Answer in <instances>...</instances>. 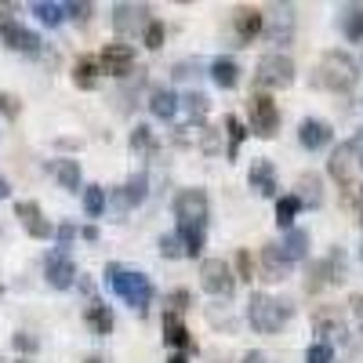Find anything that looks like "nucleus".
<instances>
[{"instance_id":"f257e3e1","label":"nucleus","mask_w":363,"mask_h":363,"mask_svg":"<svg viewBox=\"0 0 363 363\" xmlns=\"http://www.w3.org/2000/svg\"><path fill=\"white\" fill-rule=\"evenodd\" d=\"M106 284H109V291L116 294V298H124L131 309H149V301H153V284L145 280V272H138V269H128V265H116V262H109L106 265Z\"/></svg>"},{"instance_id":"f03ea898","label":"nucleus","mask_w":363,"mask_h":363,"mask_svg":"<svg viewBox=\"0 0 363 363\" xmlns=\"http://www.w3.org/2000/svg\"><path fill=\"white\" fill-rule=\"evenodd\" d=\"M359 77V66L352 62V58L345 51H327L320 62H316V77L313 84L316 87H327V91H349Z\"/></svg>"},{"instance_id":"7ed1b4c3","label":"nucleus","mask_w":363,"mask_h":363,"mask_svg":"<svg viewBox=\"0 0 363 363\" xmlns=\"http://www.w3.org/2000/svg\"><path fill=\"white\" fill-rule=\"evenodd\" d=\"M247 320L258 335H277V330L287 327L291 320V306L284 298H272V294H255L251 306H247Z\"/></svg>"},{"instance_id":"20e7f679","label":"nucleus","mask_w":363,"mask_h":363,"mask_svg":"<svg viewBox=\"0 0 363 363\" xmlns=\"http://www.w3.org/2000/svg\"><path fill=\"white\" fill-rule=\"evenodd\" d=\"M255 84H258V91H280V87H291V84H294V62H291L287 55H265L262 62H258Z\"/></svg>"},{"instance_id":"39448f33","label":"nucleus","mask_w":363,"mask_h":363,"mask_svg":"<svg viewBox=\"0 0 363 363\" xmlns=\"http://www.w3.org/2000/svg\"><path fill=\"white\" fill-rule=\"evenodd\" d=\"M247 116H251V131L262 135V138H277L280 131V109L272 102L265 91H255L247 99Z\"/></svg>"},{"instance_id":"423d86ee","label":"nucleus","mask_w":363,"mask_h":363,"mask_svg":"<svg viewBox=\"0 0 363 363\" xmlns=\"http://www.w3.org/2000/svg\"><path fill=\"white\" fill-rule=\"evenodd\" d=\"M174 215H178V225L203 229L207 225V196H203V189H182L174 196Z\"/></svg>"},{"instance_id":"0eeeda50","label":"nucleus","mask_w":363,"mask_h":363,"mask_svg":"<svg viewBox=\"0 0 363 363\" xmlns=\"http://www.w3.org/2000/svg\"><path fill=\"white\" fill-rule=\"evenodd\" d=\"M200 284H203V291H211V294L229 298V294H233V269H229L222 258H203V262H200Z\"/></svg>"},{"instance_id":"6e6552de","label":"nucleus","mask_w":363,"mask_h":363,"mask_svg":"<svg viewBox=\"0 0 363 363\" xmlns=\"http://www.w3.org/2000/svg\"><path fill=\"white\" fill-rule=\"evenodd\" d=\"M0 44L11 48V51H22V55H37L40 51V37L29 33V29L18 26L15 18H0Z\"/></svg>"},{"instance_id":"1a4fd4ad","label":"nucleus","mask_w":363,"mask_h":363,"mask_svg":"<svg viewBox=\"0 0 363 363\" xmlns=\"http://www.w3.org/2000/svg\"><path fill=\"white\" fill-rule=\"evenodd\" d=\"M44 277H48L51 287L66 291V287H73V280H77V265H73V258H69L66 251H51V255L44 258Z\"/></svg>"},{"instance_id":"9d476101","label":"nucleus","mask_w":363,"mask_h":363,"mask_svg":"<svg viewBox=\"0 0 363 363\" xmlns=\"http://www.w3.org/2000/svg\"><path fill=\"white\" fill-rule=\"evenodd\" d=\"M258 272L265 280H272V284H280V280H287V272H291V262L280 255V244H262V251H258ZM255 272V277H258Z\"/></svg>"},{"instance_id":"9b49d317","label":"nucleus","mask_w":363,"mask_h":363,"mask_svg":"<svg viewBox=\"0 0 363 363\" xmlns=\"http://www.w3.org/2000/svg\"><path fill=\"white\" fill-rule=\"evenodd\" d=\"M99 69H102V73H113V77L135 73V51H131L128 44H109V48H102Z\"/></svg>"},{"instance_id":"f8f14e48","label":"nucleus","mask_w":363,"mask_h":363,"mask_svg":"<svg viewBox=\"0 0 363 363\" xmlns=\"http://www.w3.org/2000/svg\"><path fill=\"white\" fill-rule=\"evenodd\" d=\"M15 215H18V222L26 225L29 236H37V240L55 236V229H51V222L44 218V211H40L37 200H18V203H15Z\"/></svg>"},{"instance_id":"ddd939ff","label":"nucleus","mask_w":363,"mask_h":363,"mask_svg":"<svg viewBox=\"0 0 363 363\" xmlns=\"http://www.w3.org/2000/svg\"><path fill=\"white\" fill-rule=\"evenodd\" d=\"M149 22V8L145 4H116L113 8V29L116 33H138V29H145Z\"/></svg>"},{"instance_id":"4468645a","label":"nucleus","mask_w":363,"mask_h":363,"mask_svg":"<svg viewBox=\"0 0 363 363\" xmlns=\"http://www.w3.org/2000/svg\"><path fill=\"white\" fill-rule=\"evenodd\" d=\"M247 182H251V189L258 196H272V193H277V167H272V160L258 157L251 164V171H247Z\"/></svg>"},{"instance_id":"2eb2a0df","label":"nucleus","mask_w":363,"mask_h":363,"mask_svg":"<svg viewBox=\"0 0 363 363\" xmlns=\"http://www.w3.org/2000/svg\"><path fill=\"white\" fill-rule=\"evenodd\" d=\"M330 135H335V131H330V124H323V120H301V128H298L301 145L313 149V153H316V149H323V145L330 142Z\"/></svg>"},{"instance_id":"dca6fc26","label":"nucleus","mask_w":363,"mask_h":363,"mask_svg":"<svg viewBox=\"0 0 363 363\" xmlns=\"http://www.w3.org/2000/svg\"><path fill=\"white\" fill-rule=\"evenodd\" d=\"M280 255H284L287 262H301V258L309 255V233H306V229H294V225H291V229L284 233Z\"/></svg>"},{"instance_id":"f3484780","label":"nucleus","mask_w":363,"mask_h":363,"mask_svg":"<svg viewBox=\"0 0 363 363\" xmlns=\"http://www.w3.org/2000/svg\"><path fill=\"white\" fill-rule=\"evenodd\" d=\"M352 160H356V153H352L349 142L338 145L335 153H330V178H335L338 186H349V178H352Z\"/></svg>"},{"instance_id":"a211bd4d","label":"nucleus","mask_w":363,"mask_h":363,"mask_svg":"<svg viewBox=\"0 0 363 363\" xmlns=\"http://www.w3.org/2000/svg\"><path fill=\"white\" fill-rule=\"evenodd\" d=\"M236 33L244 37V40H255L265 33V15L255 11V8H244V11H236Z\"/></svg>"},{"instance_id":"6ab92c4d","label":"nucleus","mask_w":363,"mask_h":363,"mask_svg":"<svg viewBox=\"0 0 363 363\" xmlns=\"http://www.w3.org/2000/svg\"><path fill=\"white\" fill-rule=\"evenodd\" d=\"M84 320H87V327L95 330V335H113V309L109 306H102V301H91L87 306V313H84Z\"/></svg>"},{"instance_id":"aec40b11","label":"nucleus","mask_w":363,"mask_h":363,"mask_svg":"<svg viewBox=\"0 0 363 363\" xmlns=\"http://www.w3.org/2000/svg\"><path fill=\"white\" fill-rule=\"evenodd\" d=\"M164 342L171 345V349H186L189 345V330H186V323H182V316L178 313H164Z\"/></svg>"},{"instance_id":"412c9836","label":"nucleus","mask_w":363,"mask_h":363,"mask_svg":"<svg viewBox=\"0 0 363 363\" xmlns=\"http://www.w3.org/2000/svg\"><path fill=\"white\" fill-rule=\"evenodd\" d=\"M211 80H215L218 87H236L240 84V66L233 62V58H215V62H211Z\"/></svg>"},{"instance_id":"4be33fe9","label":"nucleus","mask_w":363,"mask_h":363,"mask_svg":"<svg viewBox=\"0 0 363 363\" xmlns=\"http://www.w3.org/2000/svg\"><path fill=\"white\" fill-rule=\"evenodd\" d=\"M207 109H211V102L203 95H196V91H193V95H186V99H178V113L186 116L189 124H200V120L207 116Z\"/></svg>"},{"instance_id":"5701e85b","label":"nucleus","mask_w":363,"mask_h":363,"mask_svg":"<svg viewBox=\"0 0 363 363\" xmlns=\"http://www.w3.org/2000/svg\"><path fill=\"white\" fill-rule=\"evenodd\" d=\"M306 291L309 294H316V291H323L327 284H335V272H330V265H327V258H320V262H313L309 265V272H306Z\"/></svg>"},{"instance_id":"b1692460","label":"nucleus","mask_w":363,"mask_h":363,"mask_svg":"<svg viewBox=\"0 0 363 363\" xmlns=\"http://www.w3.org/2000/svg\"><path fill=\"white\" fill-rule=\"evenodd\" d=\"M142 196H145V178H142V174H135L124 189H116L113 203H116V207H135V203H142Z\"/></svg>"},{"instance_id":"393cba45","label":"nucleus","mask_w":363,"mask_h":363,"mask_svg":"<svg viewBox=\"0 0 363 363\" xmlns=\"http://www.w3.org/2000/svg\"><path fill=\"white\" fill-rule=\"evenodd\" d=\"M55 178L62 189H80V164L77 160H55Z\"/></svg>"},{"instance_id":"a878e982","label":"nucleus","mask_w":363,"mask_h":363,"mask_svg":"<svg viewBox=\"0 0 363 363\" xmlns=\"http://www.w3.org/2000/svg\"><path fill=\"white\" fill-rule=\"evenodd\" d=\"M131 153L135 157H153L157 153V138H153V131H149L145 124H138L131 131Z\"/></svg>"},{"instance_id":"bb28decb","label":"nucleus","mask_w":363,"mask_h":363,"mask_svg":"<svg viewBox=\"0 0 363 363\" xmlns=\"http://www.w3.org/2000/svg\"><path fill=\"white\" fill-rule=\"evenodd\" d=\"M73 84H77V87H95V84H99V62H95V58H77Z\"/></svg>"},{"instance_id":"cd10ccee","label":"nucleus","mask_w":363,"mask_h":363,"mask_svg":"<svg viewBox=\"0 0 363 363\" xmlns=\"http://www.w3.org/2000/svg\"><path fill=\"white\" fill-rule=\"evenodd\" d=\"M338 26H342V33L349 40H363V8H345Z\"/></svg>"},{"instance_id":"c85d7f7f","label":"nucleus","mask_w":363,"mask_h":363,"mask_svg":"<svg viewBox=\"0 0 363 363\" xmlns=\"http://www.w3.org/2000/svg\"><path fill=\"white\" fill-rule=\"evenodd\" d=\"M301 211V203H298V193H291V196H280L277 200V225L287 233L291 229V222H294V215Z\"/></svg>"},{"instance_id":"c756f323","label":"nucleus","mask_w":363,"mask_h":363,"mask_svg":"<svg viewBox=\"0 0 363 363\" xmlns=\"http://www.w3.org/2000/svg\"><path fill=\"white\" fill-rule=\"evenodd\" d=\"M222 131H225V138H229V157H236L240 153V145H244V138H247V131H244V124L229 113L225 120H222Z\"/></svg>"},{"instance_id":"7c9ffc66","label":"nucleus","mask_w":363,"mask_h":363,"mask_svg":"<svg viewBox=\"0 0 363 363\" xmlns=\"http://www.w3.org/2000/svg\"><path fill=\"white\" fill-rule=\"evenodd\" d=\"M33 15L44 22V26H58L66 18V4H51V0H37L33 4Z\"/></svg>"},{"instance_id":"2f4dec72","label":"nucleus","mask_w":363,"mask_h":363,"mask_svg":"<svg viewBox=\"0 0 363 363\" xmlns=\"http://www.w3.org/2000/svg\"><path fill=\"white\" fill-rule=\"evenodd\" d=\"M178 240H182V247H186V255L196 258L200 247H203V229H196V225H178Z\"/></svg>"},{"instance_id":"473e14b6","label":"nucleus","mask_w":363,"mask_h":363,"mask_svg":"<svg viewBox=\"0 0 363 363\" xmlns=\"http://www.w3.org/2000/svg\"><path fill=\"white\" fill-rule=\"evenodd\" d=\"M149 106H153V113H157L160 120H174V116H178V99L171 95V91H157Z\"/></svg>"},{"instance_id":"72a5a7b5","label":"nucleus","mask_w":363,"mask_h":363,"mask_svg":"<svg viewBox=\"0 0 363 363\" xmlns=\"http://www.w3.org/2000/svg\"><path fill=\"white\" fill-rule=\"evenodd\" d=\"M84 211H87V218H99L102 211H106V193H102V186H87V193H84Z\"/></svg>"},{"instance_id":"f704fd0d","label":"nucleus","mask_w":363,"mask_h":363,"mask_svg":"<svg viewBox=\"0 0 363 363\" xmlns=\"http://www.w3.org/2000/svg\"><path fill=\"white\" fill-rule=\"evenodd\" d=\"M316 335H320V342L323 338H345V327L330 316H316Z\"/></svg>"},{"instance_id":"c9c22d12","label":"nucleus","mask_w":363,"mask_h":363,"mask_svg":"<svg viewBox=\"0 0 363 363\" xmlns=\"http://www.w3.org/2000/svg\"><path fill=\"white\" fill-rule=\"evenodd\" d=\"M142 33H145V48H149V51H157V48H164V37H167V29H164V22H149V26L142 29Z\"/></svg>"},{"instance_id":"e433bc0d","label":"nucleus","mask_w":363,"mask_h":363,"mask_svg":"<svg viewBox=\"0 0 363 363\" xmlns=\"http://www.w3.org/2000/svg\"><path fill=\"white\" fill-rule=\"evenodd\" d=\"M160 255H164V258H186V247H182L178 233H167V236H160Z\"/></svg>"},{"instance_id":"4c0bfd02","label":"nucleus","mask_w":363,"mask_h":363,"mask_svg":"<svg viewBox=\"0 0 363 363\" xmlns=\"http://www.w3.org/2000/svg\"><path fill=\"white\" fill-rule=\"evenodd\" d=\"M301 189H306V193L298 196V203H306V207H320V193H316V174H306V178H301Z\"/></svg>"},{"instance_id":"58836bf2","label":"nucleus","mask_w":363,"mask_h":363,"mask_svg":"<svg viewBox=\"0 0 363 363\" xmlns=\"http://www.w3.org/2000/svg\"><path fill=\"white\" fill-rule=\"evenodd\" d=\"M335 359V349H330V342H316V345H309V352H306V363H330Z\"/></svg>"},{"instance_id":"ea45409f","label":"nucleus","mask_w":363,"mask_h":363,"mask_svg":"<svg viewBox=\"0 0 363 363\" xmlns=\"http://www.w3.org/2000/svg\"><path fill=\"white\" fill-rule=\"evenodd\" d=\"M236 265H240V280H255V258H251V251H240Z\"/></svg>"},{"instance_id":"a19ab883","label":"nucleus","mask_w":363,"mask_h":363,"mask_svg":"<svg viewBox=\"0 0 363 363\" xmlns=\"http://www.w3.org/2000/svg\"><path fill=\"white\" fill-rule=\"evenodd\" d=\"M11 342H15V349H18V352H37V338H33V335H26V330H18V335H15Z\"/></svg>"},{"instance_id":"79ce46f5","label":"nucleus","mask_w":363,"mask_h":363,"mask_svg":"<svg viewBox=\"0 0 363 363\" xmlns=\"http://www.w3.org/2000/svg\"><path fill=\"white\" fill-rule=\"evenodd\" d=\"M171 313H182V309H186L189 306V291H171Z\"/></svg>"},{"instance_id":"37998d69","label":"nucleus","mask_w":363,"mask_h":363,"mask_svg":"<svg viewBox=\"0 0 363 363\" xmlns=\"http://www.w3.org/2000/svg\"><path fill=\"white\" fill-rule=\"evenodd\" d=\"M66 15H73L77 22H87L91 18V4H66Z\"/></svg>"},{"instance_id":"c03bdc74","label":"nucleus","mask_w":363,"mask_h":363,"mask_svg":"<svg viewBox=\"0 0 363 363\" xmlns=\"http://www.w3.org/2000/svg\"><path fill=\"white\" fill-rule=\"evenodd\" d=\"M55 236H58V247H69V240L77 236V229L66 222V225H58V233H55Z\"/></svg>"},{"instance_id":"a18cd8bd","label":"nucleus","mask_w":363,"mask_h":363,"mask_svg":"<svg viewBox=\"0 0 363 363\" xmlns=\"http://www.w3.org/2000/svg\"><path fill=\"white\" fill-rule=\"evenodd\" d=\"M349 309H352V316H356V323H359V330H363V294H352V298H349Z\"/></svg>"},{"instance_id":"49530a36","label":"nucleus","mask_w":363,"mask_h":363,"mask_svg":"<svg viewBox=\"0 0 363 363\" xmlns=\"http://www.w3.org/2000/svg\"><path fill=\"white\" fill-rule=\"evenodd\" d=\"M0 109H4L8 116H18V99L15 95H0Z\"/></svg>"},{"instance_id":"de8ad7c7","label":"nucleus","mask_w":363,"mask_h":363,"mask_svg":"<svg viewBox=\"0 0 363 363\" xmlns=\"http://www.w3.org/2000/svg\"><path fill=\"white\" fill-rule=\"evenodd\" d=\"M244 363H269V356H262V352H247Z\"/></svg>"},{"instance_id":"09e8293b","label":"nucleus","mask_w":363,"mask_h":363,"mask_svg":"<svg viewBox=\"0 0 363 363\" xmlns=\"http://www.w3.org/2000/svg\"><path fill=\"white\" fill-rule=\"evenodd\" d=\"M352 153H356V160H359V164H363V138H359V142H356V145H352Z\"/></svg>"},{"instance_id":"8fccbe9b","label":"nucleus","mask_w":363,"mask_h":363,"mask_svg":"<svg viewBox=\"0 0 363 363\" xmlns=\"http://www.w3.org/2000/svg\"><path fill=\"white\" fill-rule=\"evenodd\" d=\"M8 193H11V189H8V182H4V178H0V200H4Z\"/></svg>"},{"instance_id":"3c124183","label":"nucleus","mask_w":363,"mask_h":363,"mask_svg":"<svg viewBox=\"0 0 363 363\" xmlns=\"http://www.w3.org/2000/svg\"><path fill=\"white\" fill-rule=\"evenodd\" d=\"M167 363H189V359H186V356H182V352H174V356H171Z\"/></svg>"},{"instance_id":"603ef678","label":"nucleus","mask_w":363,"mask_h":363,"mask_svg":"<svg viewBox=\"0 0 363 363\" xmlns=\"http://www.w3.org/2000/svg\"><path fill=\"white\" fill-rule=\"evenodd\" d=\"M87 363H99V359H87Z\"/></svg>"},{"instance_id":"864d4df0","label":"nucleus","mask_w":363,"mask_h":363,"mask_svg":"<svg viewBox=\"0 0 363 363\" xmlns=\"http://www.w3.org/2000/svg\"><path fill=\"white\" fill-rule=\"evenodd\" d=\"M18 363H29V359H18Z\"/></svg>"},{"instance_id":"5fc2aeb1","label":"nucleus","mask_w":363,"mask_h":363,"mask_svg":"<svg viewBox=\"0 0 363 363\" xmlns=\"http://www.w3.org/2000/svg\"><path fill=\"white\" fill-rule=\"evenodd\" d=\"M0 294H4V287H0Z\"/></svg>"},{"instance_id":"6e6d98bb","label":"nucleus","mask_w":363,"mask_h":363,"mask_svg":"<svg viewBox=\"0 0 363 363\" xmlns=\"http://www.w3.org/2000/svg\"><path fill=\"white\" fill-rule=\"evenodd\" d=\"M359 200H363V193H359Z\"/></svg>"}]
</instances>
